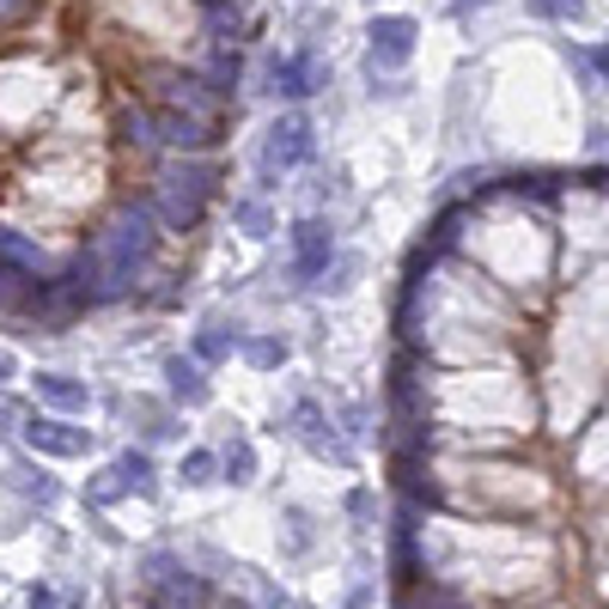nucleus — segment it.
Wrapping results in <instances>:
<instances>
[{"label":"nucleus","mask_w":609,"mask_h":609,"mask_svg":"<svg viewBox=\"0 0 609 609\" xmlns=\"http://www.w3.org/2000/svg\"><path fill=\"white\" fill-rule=\"evenodd\" d=\"M542 7H549V12H567V7H579V0H542Z\"/></svg>","instance_id":"nucleus-1"}]
</instances>
